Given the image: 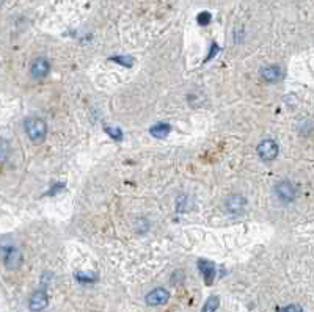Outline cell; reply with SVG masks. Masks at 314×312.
<instances>
[{
	"label": "cell",
	"mask_w": 314,
	"mask_h": 312,
	"mask_svg": "<svg viewBox=\"0 0 314 312\" xmlns=\"http://www.w3.org/2000/svg\"><path fill=\"white\" fill-rule=\"evenodd\" d=\"M25 134L33 143H41L47 135V124L41 118H27L25 123Z\"/></svg>",
	"instance_id": "6da1fadb"
},
{
	"label": "cell",
	"mask_w": 314,
	"mask_h": 312,
	"mask_svg": "<svg viewBox=\"0 0 314 312\" xmlns=\"http://www.w3.org/2000/svg\"><path fill=\"white\" fill-rule=\"evenodd\" d=\"M277 312H303V309L299 305H289L284 308H278Z\"/></svg>",
	"instance_id": "4fadbf2b"
},
{
	"label": "cell",
	"mask_w": 314,
	"mask_h": 312,
	"mask_svg": "<svg viewBox=\"0 0 314 312\" xmlns=\"http://www.w3.org/2000/svg\"><path fill=\"white\" fill-rule=\"evenodd\" d=\"M198 268L204 278L206 286H212L214 279H215V265L212 262H209V260L201 259V260H198Z\"/></svg>",
	"instance_id": "52a82bcc"
},
{
	"label": "cell",
	"mask_w": 314,
	"mask_h": 312,
	"mask_svg": "<svg viewBox=\"0 0 314 312\" xmlns=\"http://www.w3.org/2000/svg\"><path fill=\"white\" fill-rule=\"evenodd\" d=\"M219 305H220L219 297H211V298L204 303L201 312H215V311L219 309Z\"/></svg>",
	"instance_id": "7c38bea8"
},
{
	"label": "cell",
	"mask_w": 314,
	"mask_h": 312,
	"mask_svg": "<svg viewBox=\"0 0 314 312\" xmlns=\"http://www.w3.org/2000/svg\"><path fill=\"white\" fill-rule=\"evenodd\" d=\"M2 256H3V264L8 270H16L22 264V254L14 245H3Z\"/></svg>",
	"instance_id": "7a4b0ae2"
},
{
	"label": "cell",
	"mask_w": 314,
	"mask_h": 312,
	"mask_svg": "<svg viewBox=\"0 0 314 312\" xmlns=\"http://www.w3.org/2000/svg\"><path fill=\"white\" fill-rule=\"evenodd\" d=\"M275 192H277L278 198L284 201V203H289L296 196V190H294V187L289 182H280L277 188H275Z\"/></svg>",
	"instance_id": "ba28073f"
},
{
	"label": "cell",
	"mask_w": 314,
	"mask_h": 312,
	"mask_svg": "<svg viewBox=\"0 0 314 312\" xmlns=\"http://www.w3.org/2000/svg\"><path fill=\"white\" fill-rule=\"evenodd\" d=\"M198 22H200L201 25H208V24L211 22V14H209L208 11L201 13V14L198 16Z\"/></svg>",
	"instance_id": "9a60e30c"
},
{
	"label": "cell",
	"mask_w": 314,
	"mask_h": 312,
	"mask_svg": "<svg viewBox=\"0 0 314 312\" xmlns=\"http://www.w3.org/2000/svg\"><path fill=\"white\" fill-rule=\"evenodd\" d=\"M49 71H51V65H49V62L43 57L35 58L33 62L30 63V76L35 80L44 78L49 74Z\"/></svg>",
	"instance_id": "277c9868"
},
{
	"label": "cell",
	"mask_w": 314,
	"mask_h": 312,
	"mask_svg": "<svg viewBox=\"0 0 314 312\" xmlns=\"http://www.w3.org/2000/svg\"><path fill=\"white\" fill-rule=\"evenodd\" d=\"M258 156L262 160H266V162H272V160H275L278 156V145L270 138L264 140L258 146Z\"/></svg>",
	"instance_id": "3957f363"
},
{
	"label": "cell",
	"mask_w": 314,
	"mask_h": 312,
	"mask_svg": "<svg viewBox=\"0 0 314 312\" xmlns=\"http://www.w3.org/2000/svg\"><path fill=\"white\" fill-rule=\"evenodd\" d=\"M105 132H109V135H110L112 138H115V140H121V138H123L120 129H109V127H107V129H105Z\"/></svg>",
	"instance_id": "5bb4252c"
},
{
	"label": "cell",
	"mask_w": 314,
	"mask_h": 312,
	"mask_svg": "<svg viewBox=\"0 0 314 312\" xmlns=\"http://www.w3.org/2000/svg\"><path fill=\"white\" fill-rule=\"evenodd\" d=\"M170 130H171V127H170L168 124L160 123V124L153 126V127L150 129V134H151L153 137H156V138H163V137H166V135L170 134Z\"/></svg>",
	"instance_id": "8fae6325"
},
{
	"label": "cell",
	"mask_w": 314,
	"mask_h": 312,
	"mask_svg": "<svg viewBox=\"0 0 314 312\" xmlns=\"http://www.w3.org/2000/svg\"><path fill=\"white\" fill-rule=\"evenodd\" d=\"M47 305H49V298L44 290L33 292V295L30 297V300H28V308H30V311H33V312H39V311L46 309Z\"/></svg>",
	"instance_id": "5b68a950"
},
{
	"label": "cell",
	"mask_w": 314,
	"mask_h": 312,
	"mask_svg": "<svg viewBox=\"0 0 314 312\" xmlns=\"http://www.w3.org/2000/svg\"><path fill=\"white\" fill-rule=\"evenodd\" d=\"M280 77H281V71H280L278 66L270 65V66H266V68L261 69V78L266 80V82H269V83L277 82V80H280Z\"/></svg>",
	"instance_id": "9c48e42d"
},
{
	"label": "cell",
	"mask_w": 314,
	"mask_h": 312,
	"mask_svg": "<svg viewBox=\"0 0 314 312\" xmlns=\"http://www.w3.org/2000/svg\"><path fill=\"white\" fill-rule=\"evenodd\" d=\"M121 58H123V57H112L113 62L121 63L123 66H131V65H132V62H127V60H121Z\"/></svg>",
	"instance_id": "2e32d148"
},
{
	"label": "cell",
	"mask_w": 314,
	"mask_h": 312,
	"mask_svg": "<svg viewBox=\"0 0 314 312\" xmlns=\"http://www.w3.org/2000/svg\"><path fill=\"white\" fill-rule=\"evenodd\" d=\"M245 206V199L239 195H233L228 201H227V207L230 212H240Z\"/></svg>",
	"instance_id": "30bf717a"
},
{
	"label": "cell",
	"mask_w": 314,
	"mask_h": 312,
	"mask_svg": "<svg viewBox=\"0 0 314 312\" xmlns=\"http://www.w3.org/2000/svg\"><path fill=\"white\" fill-rule=\"evenodd\" d=\"M168 298H170L168 290H165L162 287H157L146 295V303H148L150 306H160V305H165L166 301H168Z\"/></svg>",
	"instance_id": "8992f818"
}]
</instances>
